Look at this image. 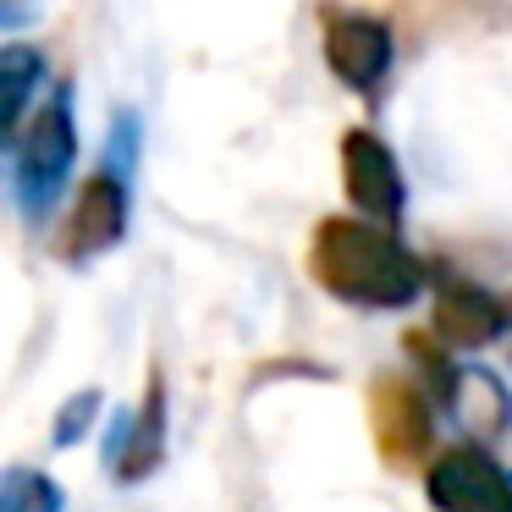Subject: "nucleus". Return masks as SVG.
Instances as JSON below:
<instances>
[{"mask_svg":"<svg viewBox=\"0 0 512 512\" xmlns=\"http://www.w3.org/2000/svg\"><path fill=\"white\" fill-rule=\"evenodd\" d=\"M309 276L358 309H402L424 287V259L386 226L325 215L309 237Z\"/></svg>","mask_w":512,"mask_h":512,"instance_id":"1","label":"nucleus"},{"mask_svg":"<svg viewBox=\"0 0 512 512\" xmlns=\"http://www.w3.org/2000/svg\"><path fill=\"white\" fill-rule=\"evenodd\" d=\"M78 160V127H72V89L61 83L28 127L12 138V188L28 221H45L56 193L67 188V171Z\"/></svg>","mask_w":512,"mask_h":512,"instance_id":"2","label":"nucleus"},{"mask_svg":"<svg viewBox=\"0 0 512 512\" xmlns=\"http://www.w3.org/2000/svg\"><path fill=\"white\" fill-rule=\"evenodd\" d=\"M369 435H375V452L386 468L408 474L419 463H435V419H430V402L424 391L413 386L408 375L397 369H380L369 380Z\"/></svg>","mask_w":512,"mask_h":512,"instance_id":"3","label":"nucleus"},{"mask_svg":"<svg viewBox=\"0 0 512 512\" xmlns=\"http://www.w3.org/2000/svg\"><path fill=\"white\" fill-rule=\"evenodd\" d=\"M320 45H325V67H331L347 89L375 100L386 72H391V28L380 23L375 12L320 6Z\"/></svg>","mask_w":512,"mask_h":512,"instance_id":"4","label":"nucleus"},{"mask_svg":"<svg viewBox=\"0 0 512 512\" xmlns=\"http://www.w3.org/2000/svg\"><path fill=\"white\" fill-rule=\"evenodd\" d=\"M127 215H133L127 182L116 177L111 166H100L78 188V199H72V215L61 221V237H56V254L67 259V265H83V259L116 248L127 237Z\"/></svg>","mask_w":512,"mask_h":512,"instance_id":"5","label":"nucleus"},{"mask_svg":"<svg viewBox=\"0 0 512 512\" xmlns=\"http://www.w3.org/2000/svg\"><path fill=\"white\" fill-rule=\"evenodd\" d=\"M435 512H512V474L479 446H446L424 474Z\"/></svg>","mask_w":512,"mask_h":512,"instance_id":"6","label":"nucleus"},{"mask_svg":"<svg viewBox=\"0 0 512 512\" xmlns=\"http://www.w3.org/2000/svg\"><path fill=\"white\" fill-rule=\"evenodd\" d=\"M336 155H342V193L353 199V210H364L369 221H397L402 204H408V188H402V166L380 144V133L347 127Z\"/></svg>","mask_w":512,"mask_h":512,"instance_id":"7","label":"nucleus"},{"mask_svg":"<svg viewBox=\"0 0 512 512\" xmlns=\"http://www.w3.org/2000/svg\"><path fill=\"white\" fill-rule=\"evenodd\" d=\"M446 413L468 430V441L512 474V391L490 369H457V386L446 397Z\"/></svg>","mask_w":512,"mask_h":512,"instance_id":"8","label":"nucleus"},{"mask_svg":"<svg viewBox=\"0 0 512 512\" xmlns=\"http://www.w3.org/2000/svg\"><path fill=\"white\" fill-rule=\"evenodd\" d=\"M507 331H512V292H490L463 276L435 287V336L446 347H485Z\"/></svg>","mask_w":512,"mask_h":512,"instance_id":"9","label":"nucleus"},{"mask_svg":"<svg viewBox=\"0 0 512 512\" xmlns=\"http://www.w3.org/2000/svg\"><path fill=\"white\" fill-rule=\"evenodd\" d=\"M160 463H166V375H160V364H155L138 413H127L111 435V468H116L122 485H138V479H149Z\"/></svg>","mask_w":512,"mask_h":512,"instance_id":"10","label":"nucleus"},{"mask_svg":"<svg viewBox=\"0 0 512 512\" xmlns=\"http://www.w3.org/2000/svg\"><path fill=\"white\" fill-rule=\"evenodd\" d=\"M45 83V56L28 45H6L0 50V127H6V138H17L28 127V94Z\"/></svg>","mask_w":512,"mask_h":512,"instance_id":"11","label":"nucleus"},{"mask_svg":"<svg viewBox=\"0 0 512 512\" xmlns=\"http://www.w3.org/2000/svg\"><path fill=\"white\" fill-rule=\"evenodd\" d=\"M61 507L67 501H61V485L50 474L23 468V463L6 468V479H0V512H61Z\"/></svg>","mask_w":512,"mask_h":512,"instance_id":"12","label":"nucleus"},{"mask_svg":"<svg viewBox=\"0 0 512 512\" xmlns=\"http://www.w3.org/2000/svg\"><path fill=\"white\" fill-rule=\"evenodd\" d=\"M94 408H100V391H78V397L67 402V413L56 419V446H78L83 424L94 419Z\"/></svg>","mask_w":512,"mask_h":512,"instance_id":"13","label":"nucleus"}]
</instances>
